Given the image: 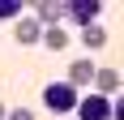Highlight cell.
Here are the masks:
<instances>
[{
    "label": "cell",
    "instance_id": "1",
    "mask_svg": "<svg viewBox=\"0 0 124 120\" xmlns=\"http://www.w3.org/2000/svg\"><path fill=\"white\" fill-rule=\"evenodd\" d=\"M77 99H81V90H73L69 82H47V86H43V107L56 111V116L73 111V107H77Z\"/></svg>",
    "mask_w": 124,
    "mask_h": 120
},
{
    "label": "cell",
    "instance_id": "2",
    "mask_svg": "<svg viewBox=\"0 0 124 120\" xmlns=\"http://www.w3.org/2000/svg\"><path fill=\"white\" fill-rule=\"evenodd\" d=\"M99 0H77V4H69V9H64V22H73L77 30H86V26H94L99 22Z\"/></svg>",
    "mask_w": 124,
    "mask_h": 120
},
{
    "label": "cell",
    "instance_id": "3",
    "mask_svg": "<svg viewBox=\"0 0 124 120\" xmlns=\"http://www.w3.org/2000/svg\"><path fill=\"white\" fill-rule=\"evenodd\" d=\"M77 116H81V120H111L116 116V111H111V103H107V99H103V94H86V99H77Z\"/></svg>",
    "mask_w": 124,
    "mask_h": 120
},
{
    "label": "cell",
    "instance_id": "4",
    "mask_svg": "<svg viewBox=\"0 0 124 120\" xmlns=\"http://www.w3.org/2000/svg\"><path fill=\"white\" fill-rule=\"evenodd\" d=\"M13 39H17L22 47H34L39 39H43V26H39V17H34V13H22V17H17V26H13Z\"/></svg>",
    "mask_w": 124,
    "mask_h": 120
},
{
    "label": "cell",
    "instance_id": "5",
    "mask_svg": "<svg viewBox=\"0 0 124 120\" xmlns=\"http://www.w3.org/2000/svg\"><path fill=\"white\" fill-rule=\"evenodd\" d=\"M94 69H99V64L81 56V60H73V69H69V77H64V82L73 86V90H81V86H90V82H94Z\"/></svg>",
    "mask_w": 124,
    "mask_h": 120
},
{
    "label": "cell",
    "instance_id": "6",
    "mask_svg": "<svg viewBox=\"0 0 124 120\" xmlns=\"http://www.w3.org/2000/svg\"><path fill=\"white\" fill-rule=\"evenodd\" d=\"M64 9H69L64 0H43L34 9V17H39V26H64Z\"/></svg>",
    "mask_w": 124,
    "mask_h": 120
},
{
    "label": "cell",
    "instance_id": "7",
    "mask_svg": "<svg viewBox=\"0 0 124 120\" xmlns=\"http://www.w3.org/2000/svg\"><path fill=\"white\" fill-rule=\"evenodd\" d=\"M90 86H94V94L107 99V94L120 90V73H116V69H94V82H90Z\"/></svg>",
    "mask_w": 124,
    "mask_h": 120
},
{
    "label": "cell",
    "instance_id": "8",
    "mask_svg": "<svg viewBox=\"0 0 124 120\" xmlns=\"http://www.w3.org/2000/svg\"><path fill=\"white\" fill-rule=\"evenodd\" d=\"M47 51H64L69 47V26H43V39H39Z\"/></svg>",
    "mask_w": 124,
    "mask_h": 120
},
{
    "label": "cell",
    "instance_id": "9",
    "mask_svg": "<svg viewBox=\"0 0 124 120\" xmlns=\"http://www.w3.org/2000/svg\"><path fill=\"white\" fill-rule=\"evenodd\" d=\"M81 43H86L90 51H99V47H107V30H103L99 22H94V26H86V30H81Z\"/></svg>",
    "mask_w": 124,
    "mask_h": 120
},
{
    "label": "cell",
    "instance_id": "10",
    "mask_svg": "<svg viewBox=\"0 0 124 120\" xmlns=\"http://www.w3.org/2000/svg\"><path fill=\"white\" fill-rule=\"evenodd\" d=\"M22 17V0H0V22H17Z\"/></svg>",
    "mask_w": 124,
    "mask_h": 120
},
{
    "label": "cell",
    "instance_id": "11",
    "mask_svg": "<svg viewBox=\"0 0 124 120\" xmlns=\"http://www.w3.org/2000/svg\"><path fill=\"white\" fill-rule=\"evenodd\" d=\"M4 120H34V111H30V107H9Z\"/></svg>",
    "mask_w": 124,
    "mask_h": 120
},
{
    "label": "cell",
    "instance_id": "12",
    "mask_svg": "<svg viewBox=\"0 0 124 120\" xmlns=\"http://www.w3.org/2000/svg\"><path fill=\"white\" fill-rule=\"evenodd\" d=\"M4 116H9V107H4V103H0V120H4Z\"/></svg>",
    "mask_w": 124,
    "mask_h": 120
}]
</instances>
